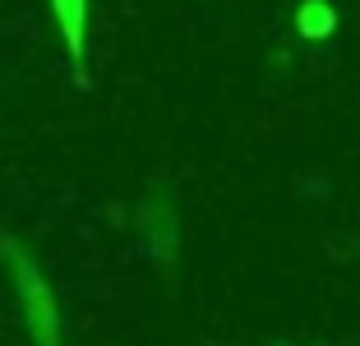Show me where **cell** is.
Returning a JSON list of instances; mask_svg holds the SVG:
<instances>
[{
  "mask_svg": "<svg viewBox=\"0 0 360 346\" xmlns=\"http://www.w3.org/2000/svg\"><path fill=\"white\" fill-rule=\"evenodd\" d=\"M56 19H60V32L70 42V56L75 65H84V32H88V0H51Z\"/></svg>",
  "mask_w": 360,
  "mask_h": 346,
  "instance_id": "6da1fadb",
  "label": "cell"
},
{
  "mask_svg": "<svg viewBox=\"0 0 360 346\" xmlns=\"http://www.w3.org/2000/svg\"><path fill=\"white\" fill-rule=\"evenodd\" d=\"M296 23H300L305 37H328V32H333V10L323 5V0H305L300 14H296Z\"/></svg>",
  "mask_w": 360,
  "mask_h": 346,
  "instance_id": "7a4b0ae2",
  "label": "cell"
}]
</instances>
